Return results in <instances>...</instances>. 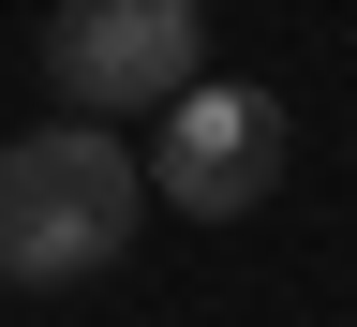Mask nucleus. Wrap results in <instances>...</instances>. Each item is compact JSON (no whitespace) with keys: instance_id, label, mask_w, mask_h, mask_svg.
<instances>
[{"instance_id":"1","label":"nucleus","mask_w":357,"mask_h":327,"mask_svg":"<svg viewBox=\"0 0 357 327\" xmlns=\"http://www.w3.org/2000/svg\"><path fill=\"white\" fill-rule=\"evenodd\" d=\"M134 208H149V164H134L105 119L15 134V149H0V283H15V298L105 283V268L134 253Z\"/></svg>"},{"instance_id":"2","label":"nucleus","mask_w":357,"mask_h":327,"mask_svg":"<svg viewBox=\"0 0 357 327\" xmlns=\"http://www.w3.org/2000/svg\"><path fill=\"white\" fill-rule=\"evenodd\" d=\"M45 75L75 119H164L208 75V0H60L45 15Z\"/></svg>"},{"instance_id":"3","label":"nucleus","mask_w":357,"mask_h":327,"mask_svg":"<svg viewBox=\"0 0 357 327\" xmlns=\"http://www.w3.org/2000/svg\"><path fill=\"white\" fill-rule=\"evenodd\" d=\"M149 194L178 223H253L268 194H283V105L238 89V75H194L164 105V134H149Z\"/></svg>"}]
</instances>
